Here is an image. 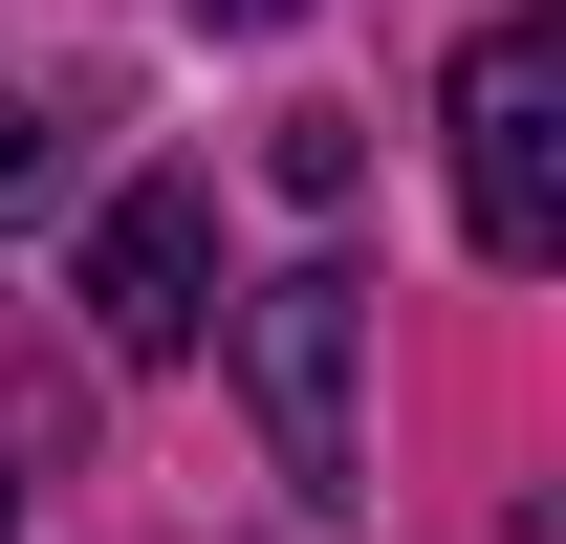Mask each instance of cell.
I'll return each mask as SVG.
<instances>
[{
	"mask_svg": "<svg viewBox=\"0 0 566 544\" xmlns=\"http://www.w3.org/2000/svg\"><path fill=\"white\" fill-rule=\"evenodd\" d=\"M436 132H458V240H480L501 283H545L566 262V22L545 0H501L480 44H458Z\"/></svg>",
	"mask_w": 566,
	"mask_h": 544,
	"instance_id": "obj_1",
	"label": "cell"
},
{
	"mask_svg": "<svg viewBox=\"0 0 566 544\" xmlns=\"http://www.w3.org/2000/svg\"><path fill=\"white\" fill-rule=\"evenodd\" d=\"M218 327H240L262 458L305 479V501H349V479H370V436H349V370H370V283H349V262H283L262 305H218Z\"/></svg>",
	"mask_w": 566,
	"mask_h": 544,
	"instance_id": "obj_2",
	"label": "cell"
},
{
	"mask_svg": "<svg viewBox=\"0 0 566 544\" xmlns=\"http://www.w3.org/2000/svg\"><path fill=\"white\" fill-rule=\"evenodd\" d=\"M87 348L109 370H197L218 348V197L197 175H132V197L87 218Z\"/></svg>",
	"mask_w": 566,
	"mask_h": 544,
	"instance_id": "obj_3",
	"label": "cell"
},
{
	"mask_svg": "<svg viewBox=\"0 0 566 544\" xmlns=\"http://www.w3.org/2000/svg\"><path fill=\"white\" fill-rule=\"evenodd\" d=\"M66 153H87L66 87H0V218H44V197H66Z\"/></svg>",
	"mask_w": 566,
	"mask_h": 544,
	"instance_id": "obj_4",
	"label": "cell"
},
{
	"mask_svg": "<svg viewBox=\"0 0 566 544\" xmlns=\"http://www.w3.org/2000/svg\"><path fill=\"white\" fill-rule=\"evenodd\" d=\"M349 175H370L349 109H283V197H305V218H349Z\"/></svg>",
	"mask_w": 566,
	"mask_h": 544,
	"instance_id": "obj_5",
	"label": "cell"
},
{
	"mask_svg": "<svg viewBox=\"0 0 566 544\" xmlns=\"http://www.w3.org/2000/svg\"><path fill=\"white\" fill-rule=\"evenodd\" d=\"M197 22H240V44H262V22H305V0H197Z\"/></svg>",
	"mask_w": 566,
	"mask_h": 544,
	"instance_id": "obj_6",
	"label": "cell"
}]
</instances>
